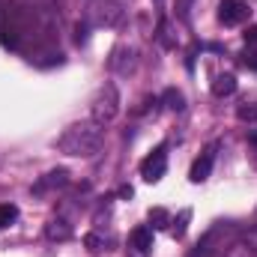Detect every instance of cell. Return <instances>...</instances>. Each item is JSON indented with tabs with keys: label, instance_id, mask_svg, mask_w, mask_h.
I'll return each mask as SVG.
<instances>
[{
	"label": "cell",
	"instance_id": "13",
	"mask_svg": "<svg viewBox=\"0 0 257 257\" xmlns=\"http://www.w3.org/2000/svg\"><path fill=\"white\" fill-rule=\"evenodd\" d=\"M15 218H18V206H15V203H3V206H0V230L9 227Z\"/></svg>",
	"mask_w": 257,
	"mask_h": 257
},
{
	"label": "cell",
	"instance_id": "10",
	"mask_svg": "<svg viewBox=\"0 0 257 257\" xmlns=\"http://www.w3.org/2000/svg\"><path fill=\"white\" fill-rule=\"evenodd\" d=\"M162 102H165V108H171V111H183V108H186V96H183L177 87H168L165 96H162Z\"/></svg>",
	"mask_w": 257,
	"mask_h": 257
},
{
	"label": "cell",
	"instance_id": "5",
	"mask_svg": "<svg viewBox=\"0 0 257 257\" xmlns=\"http://www.w3.org/2000/svg\"><path fill=\"white\" fill-rule=\"evenodd\" d=\"M212 165H215V144H209V147L194 159L192 171H189V180H192V183H203V180H209Z\"/></svg>",
	"mask_w": 257,
	"mask_h": 257
},
{
	"label": "cell",
	"instance_id": "8",
	"mask_svg": "<svg viewBox=\"0 0 257 257\" xmlns=\"http://www.w3.org/2000/svg\"><path fill=\"white\" fill-rule=\"evenodd\" d=\"M233 93H236V78H233L230 72H224V75H215V78H212V96L224 99V96H233Z\"/></svg>",
	"mask_w": 257,
	"mask_h": 257
},
{
	"label": "cell",
	"instance_id": "18",
	"mask_svg": "<svg viewBox=\"0 0 257 257\" xmlns=\"http://www.w3.org/2000/svg\"><path fill=\"white\" fill-rule=\"evenodd\" d=\"M248 144L257 150V128H254V132H248Z\"/></svg>",
	"mask_w": 257,
	"mask_h": 257
},
{
	"label": "cell",
	"instance_id": "9",
	"mask_svg": "<svg viewBox=\"0 0 257 257\" xmlns=\"http://www.w3.org/2000/svg\"><path fill=\"white\" fill-rule=\"evenodd\" d=\"M45 236H48V239H54V242H66V239L72 236V227H69L66 221H60V218H54V221H48Z\"/></svg>",
	"mask_w": 257,
	"mask_h": 257
},
{
	"label": "cell",
	"instance_id": "15",
	"mask_svg": "<svg viewBox=\"0 0 257 257\" xmlns=\"http://www.w3.org/2000/svg\"><path fill=\"white\" fill-rule=\"evenodd\" d=\"M242 63L257 72V51H245V54H242Z\"/></svg>",
	"mask_w": 257,
	"mask_h": 257
},
{
	"label": "cell",
	"instance_id": "6",
	"mask_svg": "<svg viewBox=\"0 0 257 257\" xmlns=\"http://www.w3.org/2000/svg\"><path fill=\"white\" fill-rule=\"evenodd\" d=\"M66 183H69V171H66V168H57V171L45 174V177L33 186V192H36V194H45V192H51V189H63Z\"/></svg>",
	"mask_w": 257,
	"mask_h": 257
},
{
	"label": "cell",
	"instance_id": "4",
	"mask_svg": "<svg viewBox=\"0 0 257 257\" xmlns=\"http://www.w3.org/2000/svg\"><path fill=\"white\" fill-rule=\"evenodd\" d=\"M248 15V6L242 0H221L218 3V21L224 27H233V24H242Z\"/></svg>",
	"mask_w": 257,
	"mask_h": 257
},
{
	"label": "cell",
	"instance_id": "3",
	"mask_svg": "<svg viewBox=\"0 0 257 257\" xmlns=\"http://www.w3.org/2000/svg\"><path fill=\"white\" fill-rule=\"evenodd\" d=\"M165 171H168V147L159 144V147L141 162V177H144L147 183H159V180L165 177Z\"/></svg>",
	"mask_w": 257,
	"mask_h": 257
},
{
	"label": "cell",
	"instance_id": "14",
	"mask_svg": "<svg viewBox=\"0 0 257 257\" xmlns=\"http://www.w3.org/2000/svg\"><path fill=\"white\" fill-rule=\"evenodd\" d=\"M189 218H192V209H183L180 218H177V224H174V236H177V239L186 236V221H189Z\"/></svg>",
	"mask_w": 257,
	"mask_h": 257
},
{
	"label": "cell",
	"instance_id": "11",
	"mask_svg": "<svg viewBox=\"0 0 257 257\" xmlns=\"http://www.w3.org/2000/svg\"><path fill=\"white\" fill-rule=\"evenodd\" d=\"M147 218H150V227H153V230H165V227L171 224V215H168V209H162V206H153Z\"/></svg>",
	"mask_w": 257,
	"mask_h": 257
},
{
	"label": "cell",
	"instance_id": "17",
	"mask_svg": "<svg viewBox=\"0 0 257 257\" xmlns=\"http://www.w3.org/2000/svg\"><path fill=\"white\" fill-rule=\"evenodd\" d=\"M242 36H245V42H248V45H257V27H248Z\"/></svg>",
	"mask_w": 257,
	"mask_h": 257
},
{
	"label": "cell",
	"instance_id": "7",
	"mask_svg": "<svg viewBox=\"0 0 257 257\" xmlns=\"http://www.w3.org/2000/svg\"><path fill=\"white\" fill-rule=\"evenodd\" d=\"M128 245L138 251V257H147L150 254V248H153V230L150 227H135L132 233H128Z\"/></svg>",
	"mask_w": 257,
	"mask_h": 257
},
{
	"label": "cell",
	"instance_id": "12",
	"mask_svg": "<svg viewBox=\"0 0 257 257\" xmlns=\"http://www.w3.org/2000/svg\"><path fill=\"white\" fill-rule=\"evenodd\" d=\"M236 117H239L242 123H257V102H242V105L236 108Z\"/></svg>",
	"mask_w": 257,
	"mask_h": 257
},
{
	"label": "cell",
	"instance_id": "2",
	"mask_svg": "<svg viewBox=\"0 0 257 257\" xmlns=\"http://www.w3.org/2000/svg\"><path fill=\"white\" fill-rule=\"evenodd\" d=\"M90 114H93V123H99V126H108V123H114V120H117V114H120V93H117V87H114V84L99 87V93H96V99H93Z\"/></svg>",
	"mask_w": 257,
	"mask_h": 257
},
{
	"label": "cell",
	"instance_id": "1",
	"mask_svg": "<svg viewBox=\"0 0 257 257\" xmlns=\"http://www.w3.org/2000/svg\"><path fill=\"white\" fill-rule=\"evenodd\" d=\"M102 141H105L102 126L93 120H84V123H75V126L66 128L57 138V147L66 156H93L102 150Z\"/></svg>",
	"mask_w": 257,
	"mask_h": 257
},
{
	"label": "cell",
	"instance_id": "16",
	"mask_svg": "<svg viewBox=\"0 0 257 257\" xmlns=\"http://www.w3.org/2000/svg\"><path fill=\"white\" fill-rule=\"evenodd\" d=\"M87 245H90V251H102V245H105V242H102L99 236H93V233H90V236H87Z\"/></svg>",
	"mask_w": 257,
	"mask_h": 257
}]
</instances>
